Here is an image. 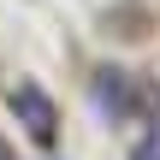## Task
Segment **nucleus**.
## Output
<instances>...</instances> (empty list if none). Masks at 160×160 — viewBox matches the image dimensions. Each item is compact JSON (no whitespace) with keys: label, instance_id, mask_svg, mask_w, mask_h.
Here are the masks:
<instances>
[{"label":"nucleus","instance_id":"2","mask_svg":"<svg viewBox=\"0 0 160 160\" xmlns=\"http://www.w3.org/2000/svg\"><path fill=\"white\" fill-rule=\"evenodd\" d=\"M0 160H12V154H6V142H0Z\"/></svg>","mask_w":160,"mask_h":160},{"label":"nucleus","instance_id":"1","mask_svg":"<svg viewBox=\"0 0 160 160\" xmlns=\"http://www.w3.org/2000/svg\"><path fill=\"white\" fill-rule=\"evenodd\" d=\"M12 113L30 125L36 142H53V101H48L36 83H18V89H12Z\"/></svg>","mask_w":160,"mask_h":160}]
</instances>
